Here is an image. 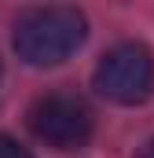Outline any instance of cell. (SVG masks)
<instances>
[{
    "instance_id": "cell-1",
    "label": "cell",
    "mask_w": 154,
    "mask_h": 158,
    "mask_svg": "<svg viewBox=\"0 0 154 158\" xmlns=\"http://www.w3.org/2000/svg\"><path fill=\"white\" fill-rule=\"evenodd\" d=\"M88 37V19L77 7H33L15 22V52L30 66H55L66 63Z\"/></svg>"
},
{
    "instance_id": "cell-5",
    "label": "cell",
    "mask_w": 154,
    "mask_h": 158,
    "mask_svg": "<svg viewBox=\"0 0 154 158\" xmlns=\"http://www.w3.org/2000/svg\"><path fill=\"white\" fill-rule=\"evenodd\" d=\"M136 158H154V136L143 143V147H140V155H136Z\"/></svg>"
},
{
    "instance_id": "cell-2",
    "label": "cell",
    "mask_w": 154,
    "mask_h": 158,
    "mask_svg": "<svg viewBox=\"0 0 154 158\" xmlns=\"http://www.w3.org/2000/svg\"><path fill=\"white\" fill-rule=\"evenodd\" d=\"M92 85L103 99H110L117 107H136L143 99H151L154 92V55L147 44L140 40H125V44H114L95 74H92Z\"/></svg>"
},
{
    "instance_id": "cell-3",
    "label": "cell",
    "mask_w": 154,
    "mask_h": 158,
    "mask_svg": "<svg viewBox=\"0 0 154 158\" xmlns=\"http://www.w3.org/2000/svg\"><path fill=\"white\" fill-rule=\"evenodd\" d=\"M30 129L33 136L44 140L55 151H77L92 140L95 118L88 110V103L74 92H48L30 107Z\"/></svg>"
},
{
    "instance_id": "cell-4",
    "label": "cell",
    "mask_w": 154,
    "mask_h": 158,
    "mask_svg": "<svg viewBox=\"0 0 154 158\" xmlns=\"http://www.w3.org/2000/svg\"><path fill=\"white\" fill-rule=\"evenodd\" d=\"M0 158H33V155H30V147H22L18 140L0 132Z\"/></svg>"
}]
</instances>
